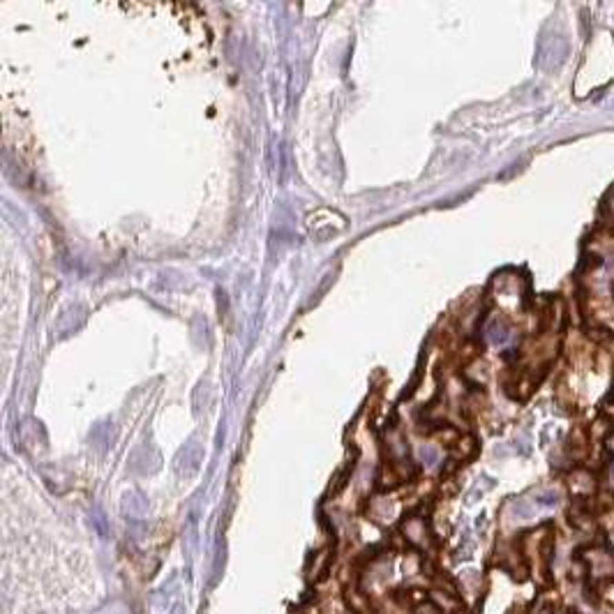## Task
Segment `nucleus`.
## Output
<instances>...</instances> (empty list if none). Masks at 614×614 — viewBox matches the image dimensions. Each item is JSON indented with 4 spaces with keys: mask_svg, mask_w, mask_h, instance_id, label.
I'll use <instances>...</instances> for the list:
<instances>
[{
    "mask_svg": "<svg viewBox=\"0 0 614 614\" xmlns=\"http://www.w3.org/2000/svg\"><path fill=\"white\" fill-rule=\"evenodd\" d=\"M566 56H569V42H566V37L557 35L543 46L540 63H543L545 68H557V65H561L566 61Z\"/></svg>",
    "mask_w": 614,
    "mask_h": 614,
    "instance_id": "obj_1",
    "label": "nucleus"
},
{
    "mask_svg": "<svg viewBox=\"0 0 614 614\" xmlns=\"http://www.w3.org/2000/svg\"><path fill=\"white\" fill-rule=\"evenodd\" d=\"M557 501H559V497L554 492H547L543 497H538V504H543V506H554Z\"/></svg>",
    "mask_w": 614,
    "mask_h": 614,
    "instance_id": "obj_2",
    "label": "nucleus"
},
{
    "mask_svg": "<svg viewBox=\"0 0 614 614\" xmlns=\"http://www.w3.org/2000/svg\"><path fill=\"white\" fill-rule=\"evenodd\" d=\"M612 291H614V285H612Z\"/></svg>",
    "mask_w": 614,
    "mask_h": 614,
    "instance_id": "obj_3",
    "label": "nucleus"
}]
</instances>
